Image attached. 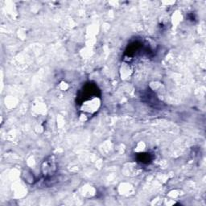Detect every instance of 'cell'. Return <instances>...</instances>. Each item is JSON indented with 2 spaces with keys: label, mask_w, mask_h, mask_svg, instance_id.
<instances>
[{
  "label": "cell",
  "mask_w": 206,
  "mask_h": 206,
  "mask_svg": "<svg viewBox=\"0 0 206 206\" xmlns=\"http://www.w3.org/2000/svg\"><path fill=\"white\" fill-rule=\"evenodd\" d=\"M151 160H152V157H151V155L150 154H143L140 156V158L138 159V161L139 162H141V163H143V164H148L150 162H151Z\"/></svg>",
  "instance_id": "1"
}]
</instances>
